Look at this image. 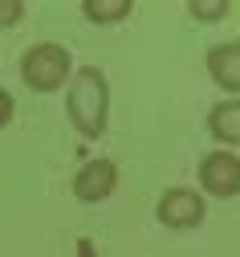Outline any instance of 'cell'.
<instances>
[{"label": "cell", "instance_id": "cell-1", "mask_svg": "<svg viewBox=\"0 0 240 257\" xmlns=\"http://www.w3.org/2000/svg\"><path fill=\"white\" fill-rule=\"evenodd\" d=\"M65 110L70 122L78 126L82 139H102L106 135V118H110V82L98 66L74 70L70 86H65Z\"/></svg>", "mask_w": 240, "mask_h": 257}, {"label": "cell", "instance_id": "cell-2", "mask_svg": "<svg viewBox=\"0 0 240 257\" xmlns=\"http://www.w3.org/2000/svg\"><path fill=\"white\" fill-rule=\"evenodd\" d=\"M21 78L29 90H37V94H53L61 90L65 82L74 78V53L57 45V41H37V45H29L25 57H21Z\"/></svg>", "mask_w": 240, "mask_h": 257}, {"label": "cell", "instance_id": "cell-3", "mask_svg": "<svg viewBox=\"0 0 240 257\" xmlns=\"http://www.w3.org/2000/svg\"><path fill=\"white\" fill-rule=\"evenodd\" d=\"M199 188L216 200H236L240 196V155L216 147L199 159Z\"/></svg>", "mask_w": 240, "mask_h": 257}, {"label": "cell", "instance_id": "cell-4", "mask_svg": "<svg viewBox=\"0 0 240 257\" xmlns=\"http://www.w3.org/2000/svg\"><path fill=\"white\" fill-rule=\"evenodd\" d=\"M114 188H118V164H114V159H106V155L86 159V164L78 168V176H74V196H78L82 204H102V200H110Z\"/></svg>", "mask_w": 240, "mask_h": 257}, {"label": "cell", "instance_id": "cell-5", "mask_svg": "<svg viewBox=\"0 0 240 257\" xmlns=\"http://www.w3.org/2000/svg\"><path fill=\"white\" fill-rule=\"evenodd\" d=\"M155 212H159V220L167 229H195V224H203L208 204H203V196L195 188H171V192H163Z\"/></svg>", "mask_w": 240, "mask_h": 257}, {"label": "cell", "instance_id": "cell-6", "mask_svg": "<svg viewBox=\"0 0 240 257\" xmlns=\"http://www.w3.org/2000/svg\"><path fill=\"white\" fill-rule=\"evenodd\" d=\"M208 74L220 90H232L240 98V41H224L208 49Z\"/></svg>", "mask_w": 240, "mask_h": 257}, {"label": "cell", "instance_id": "cell-7", "mask_svg": "<svg viewBox=\"0 0 240 257\" xmlns=\"http://www.w3.org/2000/svg\"><path fill=\"white\" fill-rule=\"evenodd\" d=\"M208 131L216 143H224V151L240 147V98H224L208 110Z\"/></svg>", "mask_w": 240, "mask_h": 257}, {"label": "cell", "instance_id": "cell-8", "mask_svg": "<svg viewBox=\"0 0 240 257\" xmlns=\"http://www.w3.org/2000/svg\"><path fill=\"white\" fill-rule=\"evenodd\" d=\"M130 9H134L130 0H82V13L94 25H118L130 17Z\"/></svg>", "mask_w": 240, "mask_h": 257}, {"label": "cell", "instance_id": "cell-9", "mask_svg": "<svg viewBox=\"0 0 240 257\" xmlns=\"http://www.w3.org/2000/svg\"><path fill=\"white\" fill-rule=\"evenodd\" d=\"M187 13H191L195 21H203V25H216V21H224V17L232 13V5H228V0H191Z\"/></svg>", "mask_w": 240, "mask_h": 257}, {"label": "cell", "instance_id": "cell-10", "mask_svg": "<svg viewBox=\"0 0 240 257\" xmlns=\"http://www.w3.org/2000/svg\"><path fill=\"white\" fill-rule=\"evenodd\" d=\"M25 17V0H0V29H13Z\"/></svg>", "mask_w": 240, "mask_h": 257}, {"label": "cell", "instance_id": "cell-11", "mask_svg": "<svg viewBox=\"0 0 240 257\" xmlns=\"http://www.w3.org/2000/svg\"><path fill=\"white\" fill-rule=\"evenodd\" d=\"M13 114H17V102H13V94L0 86V126H9V122H13Z\"/></svg>", "mask_w": 240, "mask_h": 257}]
</instances>
